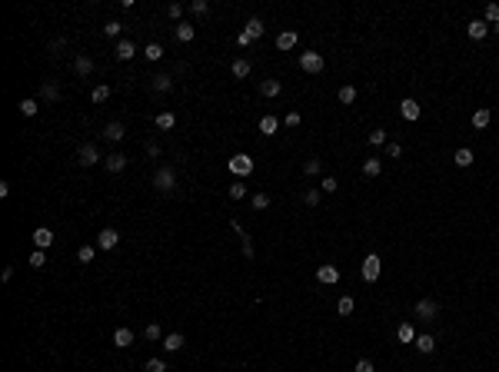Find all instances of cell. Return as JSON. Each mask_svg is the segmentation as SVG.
<instances>
[{
  "label": "cell",
  "instance_id": "6da1fadb",
  "mask_svg": "<svg viewBox=\"0 0 499 372\" xmlns=\"http://www.w3.org/2000/svg\"><path fill=\"white\" fill-rule=\"evenodd\" d=\"M153 189H157V193H173V189H177V170H173V166H160V170L153 173Z\"/></svg>",
  "mask_w": 499,
  "mask_h": 372
},
{
  "label": "cell",
  "instance_id": "7a4b0ae2",
  "mask_svg": "<svg viewBox=\"0 0 499 372\" xmlns=\"http://www.w3.org/2000/svg\"><path fill=\"white\" fill-rule=\"evenodd\" d=\"M227 170L233 173V177H250V173L256 170V163H253L250 153H233V156L227 160Z\"/></svg>",
  "mask_w": 499,
  "mask_h": 372
},
{
  "label": "cell",
  "instance_id": "3957f363",
  "mask_svg": "<svg viewBox=\"0 0 499 372\" xmlns=\"http://www.w3.org/2000/svg\"><path fill=\"white\" fill-rule=\"evenodd\" d=\"M379 269H383L379 256H376V252H369V256L363 259V266H360V276L366 279V283H376V279H379Z\"/></svg>",
  "mask_w": 499,
  "mask_h": 372
},
{
  "label": "cell",
  "instance_id": "277c9868",
  "mask_svg": "<svg viewBox=\"0 0 499 372\" xmlns=\"http://www.w3.org/2000/svg\"><path fill=\"white\" fill-rule=\"evenodd\" d=\"M300 67H303L306 73H320V70L326 67V60H323V53L306 50V53H300Z\"/></svg>",
  "mask_w": 499,
  "mask_h": 372
},
{
  "label": "cell",
  "instance_id": "5b68a950",
  "mask_svg": "<svg viewBox=\"0 0 499 372\" xmlns=\"http://www.w3.org/2000/svg\"><path fill=\"white\" fill-rule=\"evenodd\" d=\"M416 316H419L423 322H433V319L439 316V303H436V299H430V296L419 299V303H416Z\"/></svg>",
  "mask_w": 499,
  "mask_h": 372
},
{
  "label": "cell",
  "instance_id": "8992f818",
  "mask_svg": "<svg viewBox=\"0 0 499 372\" xmlns=\"http://www.w3.org/2000/svg\"><path fill=\"white\" fill-rule=\"evenodd\" d=\"M77 163H80V166H94V163H100V150H97L94 143H83L80 150H77Z\"/></svg>",
  "mask_w": 499,
  "mask_h": 372
},
{
  "label": "cell",
  "instance_id": "52a82bcc",
  "mask_svg": "<svg viewBox=\"0 0 499 372\" xmlns=\"http://www.w3.org/2000/svg\"><path fill=\"white\" fill-rule=\"evenodd\" d=\"M123 136H126V126L120 120H110L107 126H103V140H107V143H120Z\"/></svg>",
  "mask_w": 499,
  "mask_h": 372
},
{
  "label": "cell",
  "instance_id": "ba28073f",
  "mask_svg": "<svg viewBox=\"0 0 499 372\" xmlns=\"http://www.w3.org/2000/svg\"><path fill=\"white\" fill-rule=\"evenodd\" d=\"M117 243H120V233H117V229H100V236H97V249H103V252H107V249H114L117 246Z\"/></svg>",
  "mask_w": 499,
  "mask_h": 372
},
{
  "label": "cell",
  "instance_id": "9c48e42d",
  "mask_svg": "<svg viewBox=\"0 0 499 372\" xmlns=\"http://www.w3.org/2000/svg\"><path fill=\"white\" fill-rule=\"evenodd\" d=\"M30 240H33V246H37V249H50V246H53V233H50L47 226H37Z\"/></svg>",
  "mask_w": 499,
  "mask_h": 372
},
{
  "label": "cell",
  "instance_id": "30bf717a",
  "mask_svg": "<svg viewBox=\"0 0 499 372\" xmlns=\"http://www.w3.org/2000/svg\"><path fill=\"white\" fill-rule=\"evenodd\" d=\"M230 226H233V233H236V236L243 240V256H247V259H253L256 252H253V240H250V233H247V229H243V226H240L236 220H230Z\"/></svg>",
  "mask_w": 499,
  "mask_h": 372
},
{
  "label": "cell",
  "instance_id": "8fae6325",
  "mask_svg": "<svg viewBox=\"0 0 499 372\" xmlns=\"http://www.w3.org/2000/svg\"><path fill=\"white\" fill-rule=\"evenodd\" d=\"M316 279H320L323 286H333V283H340V269H336V266H320V269H316Z\"/></svg>",
  "mask_w": 499,
  "mask_h": 372
},
{
  "label": "cell",
  "instance_id": "7c38bea8",
  "mask_svg": "<svg viewBox=\"0 0 499 372\" xmlns=\"http://www.w3.org/2000/svg\"><path fill=\"white\" fill-rule=\"evenodd\" d=\"M399 113H403V120H410V123H416L419 120V103L413 100V96H406L403 103H399Z\"/></svg>",
  "mask_w": 499,
  "mask_h": 372
},
{
  "label": "cell",
  "instance_id": "4fadbf2b",
  "mask_svg": "<svg viewBox=\"0 0 499 372\" xmlns=\"http://www.w3.org/2000/svg\"><path fill=\"white\" fill-rule=\"evenodd\" d=\"M114 57H117V60H133V57H137V47H133V40H117Z\"/></svg>",
  "mask_w": 499,
  "mask_h": 372
},
{
  "label": "cell",
  "instance_id": "5bb4252c",
  "mask_svg": "<svg viewBox=\"0 0 499 372\" xmlns=\"http://www.w3.org/2000/svg\"><path fill=\"white\" fill-rule=\"evenodd\" d=\"M150 87H153V93H170V90H173V76L170 73H157L150 80Z\"/></svg>",
  "mask_w": 499,
  "mask_h": 372
},
{
  "label": "cell",
  "instance_id": "9a60e30c",
  "mask_svg": "<svg viewBox=\"0 0 499 372\" xmlns=\"http://www.w3.org/2000/svg\"><path fill=\"white\" fill-rule=\"evenodd\" d=\"M103 166H107L110 173H123L126 170V156L123 153H110V156H103Z\"/></svg>",
  "mask_w": 499,
  "mask_h": 372
},
{
  "label": "cell",
  "instance_id": "2e32d148",
  "mask_svg": "<svg viewBox=\"0 0 499 372\" xmlns=\"http://www.w3.org/2000/svg\"><path fill=\"white\" fill-rule=\"evenodd\" d=\"M466 33H469V40H483L489 33V24H486V20H469Z\"/></svg>",
  "mask_w": 499,
  "mask_h": 372
},
{
  "label": "cell",
  "instance_id": "e0dca14e",
  "mask_svg": "<svg viewBox=\"0 0 499 372\" xmlns=\"http://www.w3.org/2000/svg\"><path fill=\"white\" fill-rule=\"evenodd\" d=\"M37 100L57 103V100H60V87H57V83H44V87H40V93H37Z\"/></svg>",
  "mask_w": 499,
  "mask_h": 372
},
{
  "label": "cell",
  "instance_id": "ac0fdd59",
  "mask_svg": "<svg viewBox=\"0 0 499 372\" xmlns=\"http://www.w3.org/2000/svg\"><path fill=\"white\" fill-rule=\"evenodd\" d=\"M183 346H187L183 332H170V336H163V349H167V353H180Z\"/></svg>",
  "mask_w": 499,
  "mask_h": 372
},
{
  "label": "cell",
  "instance_id": "d6986e66",
  "mask_svg": "<svg viewBox=\"0 0 499 372\" xmlns=\"http://www.w3.org/2000/svg\"><path fill=\"white\" fill-rule=\"evenodd\" d=\"M413 346H416V349H419L423 356H430L433 349H436V339H433L430 332H423V336H416V339H413Z\"/></svg>",
  "mask_w": 499,
  "mask_h": 372
},
{
  "label": "cell",
  "instance_id": "ffe728a7",
  "mask_svg": "<svg viewBox=\"0 0 499 372\" xmlns=\"http://www.w3.org/2000/svg\"><path fill=\"white\" fill-rule=\"evenodd\" d=\"M73 70H77V76H90L94 73V60H90L87 53H80V57L73 60Z\"/></svg>",
  "mask_w": 499,
  "mask_h": 372
},
{
  "label": "cell",
  "instance_id": "44dd1931",
  "mask_svg": "<svg viewBox=\"0 0 499 372\" xmlns=\"http://www.w3.org/2000/svg\"><path fill=\"white\" fill-rule=\"evenodd\" d=\"M276 130H280V120H276V116H270V113L260 116V133H263V136H273Z\"/></svg>",
  "mask_w": 499,
  "mask_h": 372
},
{
  "label": "cell",
  "instance_id": "7402d4cb",
  "mask_svg": "<svg viewBox=\"0 0 499 372\" xmlns=\"http://www.w3.org/2000/svg\"><path fill=\"white\" fill-rule=\"evenodd\" d=\"M489 120H493L489 107H479V110L473 113V126H476V130H486V126H489Z\"/></svg>",
  "mask_w": 499,
  "mask_h": 372
},
{
  "label": "cell",
  "instance_id": "603a6c76",
  "mask_svg": "<svg viewBox=\"0 0 499 372\" xmlns=\"http://www.w3.org/2000/svg\"><path fill=\"white\" fill-rule=\"evenodd\" d=\"M293 47H297V33H293V30H283L276 37V50H293Z\"/></svg>",
  "mask_w": 499,
  "mask_h": 372
},
{
  "label": "cell",
  "instance_id": "cb8c5ba5",
  "mask_svg": "<svg viewBox=\"0 0 499 372\" xmlns=\"http://www.w3.org/2000/svg\"><path fill=\"white\" fill-rule=\"evenodd\" d=\"M280 90H283L280 80H260V93L263 96H280Z\"/></svg>",
  "mask_w": 499,
  "mask_h": 372
},
{
  "label": "cell",
  "instance_id": "d4e9b609",
  "mask_svg": "<svg viewBox=\"0 0 499 372\" xmlns=\"http://www.w3.org/2000/svg\"><path fill=\"white\" fill-rule=\"evenodd\" d=\"M396 339H399V342H413V339H416V329H413V322H399Z\"/></svg>",
  "mask_w": 499,
  "mask_h": 372
},
{
  "label": "cell",
  "instance_id": "484cf974",
  "mask_svg": "<svg viewBox=\"0 0 499 372\" xmlns=\"http://www.w3.org/2000/svg\"><path fill=\"white\" fill-rule=\"evenodd\" d=\"M363 173H366V177H379V173H383V160H376V156L363 160Z\"/></svg>",
  "mask_w": 499,
  "mask_h": 372
},
{
  "label": "cell",
  "instance_id": "4316f807",
  "mask_svg": "<svg viewBox=\"0 0 499 372\" xmlns=\"http://www.w3.org/2000/svg\"><path fill=\"white\" fill-rule=\"evenodd\" d=\"M243 33H250L253 40L263 37V20H260V17H250V20H247V27H243Z\"/></svg>",
  "mask_w": 499,
  "mask_h": 372
},
{
  "label": "cell",
  "instance_id": "83f0119b",
  "mask_svg": "<svg viewBox=\"0 0 499 372\" xmlns=\"http://www.w3.org/2000/svg\"><path fill=\"white\" fill-rule=\"evenodd\" d=\"M173 33H177V40H180V44H190V40L196 37V30H193V27H190V24H183V20H180V27H177V30H173Z\"/></svg>",
  "mask_w": 499,
  "mask_h": 372
},
{
  "label": "cell",
  "instance_id": "f1b7e54d",
  "mask_svg": "<svg viewBox=\"0 0 499 372\" xmlns=\"http://www.w3.org/2000/svg\"><path fill=\"white\" fill-rule=\"evenodd\" d=\"M114 346H120V349L133 346V332H130V329H117V332H114Z\"/></svg>",
  "mask_w": 499,
  "mask_h": 372
},
{
  "label": "cell",
  "instance_id": "f546056e",
  "mask_svg": "<svg viewBox=\"0 0 499 372\" xmlns=\"http://www.w3.org/2000/svg\"><path fill=\"white\" fill-rule=\"evenodd\" d=\"M456 166H463V170H466V166H473V150H469V146H463V150H456Z\"/></svg>",
  "mask_w": 499,
  "mask_h": 372
},
{
  "label": "cell",
  "instance_id": "4dcf8cb0",
  "mask_svg": "<svg viewBox=\"0 0 499 372\" xmlns=\"http://www.w3.org/2000/svg\"><path fill=\"white\" fill-rule=\"evenodd\" d=\"M90 100H94V103H107L110 100V87H107V83L94 87V90H90Z\"/></svg>",
  "mask_w": 499,
  "mask_h": 372
},
{
  "label": "cell",
  "instance_id": "1f68e13d",
  "mask_svg": "<svg viewBox=\"0 0 499 372\" xmlns=\"http://www.w3.org/2000/svg\"><path fill=\"white\" fill-rule=\"evenodd\" d=\"M37 110H40V100H37V96L20 100V113H24V116H37Z\"/></svg>",
  "mask_w": 499,
  "mask_h": 372
},
{
  "label": "cell",
  "instance_id": "d6a6232c",
  "mask_svg": "<svg viewBox=\"0 0 499 372\" xmlns=\"http://www.w3.org/2000/svg\"><path fill=\"white\" fill-rule=\"evenodd\" d=\"M143 57L150 60V63L163 60V47H160V44H146V47H143Z\"/></svg>",
  "mask_w": 499,
  "mask_h": 372
},
{
  "label": "cell",
  "instance_id": "836d02e7",
  "mask_svg": "<svg viewBox=\"0 0 499 372\" xmlns=\"http://www.w3.org/2000/svg\"><path fill=\"white\" fill-rule=\"evenodd\" d=\"M230 73H233L236 80H243V76H250V60H233V67H230Z\"/></svg>",
  "mask_w": 499,
  "mask_h": 372
},
{
  "label": "cell",
  "instance_id": "e575fe53",
  "mask_svg": "<svg viewBox=\"0 0 499 372\" xmlns=\"http://www.w3.org/2000/svg\"><path fill=\"white\" fill-rule=\"evenodd\" d=\"M483 20H486L489 27L499 24V4H486V10H483Z\"/></svg>",
  "mask_w": 499,
  "mask_h": 372
},
{
  "label": "cell",
  "instance_id": "d590c367",
  "mask_svg": "<svg viewBox=\"0 0 499 372\" xmlns=\"http://www.w3.org/2000/svg\"><path fill=\"white\" fill-rule=\"evenodd\" d=\"M353 100H356V87H349V83H343V87H340V103H346V107H349Z\"/></svg>",
  "mask_w": 499,
  "mask_h": 372
},
{
  "label": "cell",
  "instance_id": "8d00e7d4",
  "mask_svg": "<svg viewBox=\"0 0 499 372\" xmlns=\"http://www.w3.org/2000/svg\"><path fill=\"white\" fill-rule=\"evenodd\" d=\"M173 123H177V116H173V113H167V110H163V113H157V126H160V130H173Z\"/></svg>",
  "mask_w": 499,
  "mask_h": 372
},
{
  "label": "cell",
  "instance_id": "74e56055",
  "mask_svg": "<svg viewBox=\"0 0 499 372\" xmlns=\"http://www.w3.org/2000/svg\"><path fill=\"white\" fill-rule=\"evenodd\" d=\"M323 170V160H306V163H303V173H306V177H316V173H320Z\"/></svg>",
  "mask_w": 499,
  "mask_h": 372
},
{
  "label": "cell",
  "instance_id": "f35d334b",
  "mask_svg": "<svg viewBox=\"0 0 499 372\" xmlns=\"http://www.w3.org/2000/svg\"><path fill=\"white\" fill-rule=\"evenodd\" d=\"M353 296H340V303H336V309H340V316H349V312H353Z\"/></svg>",
  "mask_w": 499,
  "mask_h": 372
},
{
  "label": "cell",
  "instance_id": "ab89813d",
  "mask_svg": "<svg viewBox=\"0 0 499 372\" xmlns=\"http://www.w3.org/2000/svg\"><path fill=\"white\" fill-rule=\"evenodd\" d=\"M120 30H123L120 20H107V24H103V33H107V37H120Z\"/></svg>",
  "mask_w": 499,
  "mask_h": 372
},
{
  "label": "cell",
  "instance_id": "60d3db41",
  "mask_svg": "<svg viewBox=\"0 0 499 372\" xmlns=\"http://www.w3.org/2000/svg\"><path fill=\"white\" fill-rule=\"evenodd\" d=\"M143 336H146V339H150V342H157V339H163V329H160L157 322H150V326L143 329Z\"/></svg>",
  "mask_w": 499,
  "mask_h": 372
},
{
  "label": "cell",
  "instance_id": "b9f144b4",
  "mask_svg": "<svg viewBox=\"0 0 499 372\" xmlns=\"http://www.w3.org/2000/svg\"><path fill=\"white\" fill-rule=\"evenodd\" d=\"M266 206H270V193H253V209L260 213V209H266Z\"/></svg>",
  "mask_w": 499,
  "mask_h": 372
},
{
  "label": "cell",
  "instance_id": "7bdbcfd3",
  "mask_svg": "<svg viewBox=\"0 0 499 372\" xmlns=\"http://www.w3.org/2000/svg\"><path fill=\"white\" fill-rule=\"evenodd\" d=\"M44 263H47V252L44 249H33L30 252V266H33V269H44Z\"/></svg>",
  "mask_w": 499,
  "mask_h": 372
},
{
  "label": "cell",
  "instance_id": "ee69618b",
  "mask_svg": "<svg viewBox=\"0 0 499 372\" xmlns=\"http://www.w3.org/2000/svg\"><path fill=\"white\" fill-rule=\"evenodd\" d=\"M94 256H97V246H80V252H77L80 263H94Z\"/></svg>",
  "mask_w": 499,
  "mask_h": 372
},
{
  "label": "cell",
  "instance_id": "f6af8a7d",
  "mask_svg": "<svg viewBox=\"0 0 499 372\" xmlns=\"http://www.w3.org/2000/svg\"><path fill=\"white\" fill-rule=\"evenodd\" d=\"M190 10H193L196 17H207V13H210V4H207V0H193V4H190Z\"/></svg>",
  "mask_w": 499,
  "mask_h": 372
},
{
  "label": "cell",
  "instance_id": "bcb514c9",
  "mask_svg": "<svg viewBox=\"0 0 499 372\" xmlns=\"http://www.w3.org/2000/svg\"><path fill=\"white\" fill-rule=\"evenodd\" d=\"M320 189H323V193H336V189H340V183H336V177H323Z\"/></svg>",
  "mask_w": 499,
  "mask_h": 372
},
{
  "label": "cell",
  "instance_id": "7dc6e473",
  "mask_svg": "<svg viewBox=\"0 0 499 372\" xmlns=\"http://www.w3.org/2000/svg\"><path fill=\"white\" fill-rule=\"evenodd\" d=\"M320 193H323V189H306V193H303L306 206H320Z\"/></svg>",
  "mask_w": 499,
  "mask_h": 372
},
{
  "label": "cell",
  "instance_id": "c3c4849f",
  "mask_svg": "<svg viewBox=\"0 0 499 372\" xmlns=\"http://www.w3.org/2000/svg\"><path fill=\"white\" fill-rule=\"evenodd\" d=\"M386 156L390 160H396V156H403V146L396 143V140H393V143H386Z\"/></svg>",
  "mask_w": 499,
  "mask_h": 372
},
{
  "label": "cell",
  "instance_id": "681fc988",
  "mask_svg": "<svg viewBox=\"0 0 499 372\" xmlns=\"http://www.w3.org/2000/svg\"><path fill=\"white\" fill-rule=\"evenodd\" d=\"M369 143H373V146H386V130H373V133H369Z\"/></svg>",
  "mask_w": 499,
  "mask_h": 372
},
{
  "label": "cell",
  "instance_id": "f907efd6",
  "mask_svg": "<svg viewBox=\"0 0 499 372\" xmlns=\"http://www.w3.org/2000/svg\"><path fill=\"white\" fill-rule=\"evenodd\" d=\"M146 372H167L163 359H146Z\"/></svg>",
  "mask_w": 499,
  "mask_h": 372
},
{
  "label": "cell",
  "instance_id": "816d5d0a",
  "mask_svg": "<svg viewBox=\"0 0 499 372\" xmlns=\"http://www.w3.org/2000/svg\"><path fill=\"white\" fill-rule=\"evenodd\" d=\"M243 196H247V186H243V183H233V186H230V200H243Z\"/></svg>",
  "mask_w": 499,
  "mask_h": 372
},
{
  "label": "cell",
  "instance_id": "f5cc1de1",
  "mask_svg": "<svg viewBox=\"0 0 499 372\" xmlns=\"http://www.w3.org/2000/svg\"><path fill=\"white\" fill-rule=\"evenodd\" d=\"M63 47H67V40H63V37H57V40H50V47H47V50H50V57H57V53L63 50Z\"/></svg>",
  "mask_w": 499,
  "mask_h": 372
},
{
  "label": "cell",
  "instance_id": "db71d44e",
  "mask_svg": "<svg viewBox=\"0 0 499 372\" xmlns=\"http://www.w3.org/2000/svg\"><path fill=\"white\" fill-rule=\"evenodd\" d=\"M167 13H170L173 20H180V17H183V4H170V7H167Z\"/></svg>",
  "mask_w": 499,
  "mask_h": 372
},
{
  "label": "cell",
  "instance_id": "11a10c76",
  "mask_svg": "<svg viewBox=\"0 0 499 372\" xmlns=\"http://www.w3.org/2000/svg\"><path fill=\"white\" fill-rule=\"evenodd\" d=\"M353 372H376L373 369V362H369V359H360V362H356V369Z\"/></svg>",
  "mask_w": 499,
  "mask_h": 372
},
{
  "label": "cell",
  "instance_id": "9f6ffc18",
  "mask_svg": "<svg viewBox=\"0 0 499 372\" xmlns=\"http://www.w3.org/2000/svg\"><path fill=\"white\" fill-rule=\"evenodd\" d=\"M146 156L157 160V156H160V143H146Z\"/></svg>",
  "mask_w": 499,
  "mask_h": 372
},
{
  "label": "cell",
  "instance_id": "6f0895ef",
  "mask_svg": "<svg viewBox=\"0 0 499 372\" xmlns=\"http://www.w3.org/2000/svg\"><path fill=\"white\" fill-rule=\"evenodd\" d=\"M236 44H240V47H250V44H253V37H250V33H243V30H240V33H236Z\"/></svg>",
  "mask_w": 499,
  "mask_h": 372
},
{
  "label": "cell",
  "instance_id": "680465c9",
  "mask_svg": "<svg viewBox=\"0 0 499 372\" xmlns=\"http://www.w3.org/2000/svg\"><path fill=\"white\" fill-rule=\"evenodd\" d=\"M286 126H300V113H297V110H290V113H286Z\"/></svg>",
  "mask_w": 499,
  "mask_h": 372
}]
</instances>
